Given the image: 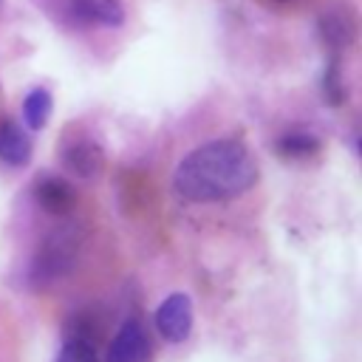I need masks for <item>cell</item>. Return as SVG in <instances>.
<instances>
[{"instance_id": "1", "label": "cell", "mask_w": 362, "mask_h": 362, "mask_svg": "<svg viewBox=\"0 0 362 362\" xmlns=\"http://www.w3.org/2000/svg\"><path fill=\"white\" fill-rule=\"evenodd\" d=\"M255 181L257 161L238 139H212L189 150L173 173V189L192 204L232 201L252 189Z\"/></svg>"}, {"instance_id": "2", "label": "cell", "mask_w": 362, "mask_h": 362, "mask_svg": "<svg viewBox=\"0 0 362 362\" xmlns=\"http://www.w3.org/2000/svg\"><path fill=\"white\" fill-rule=\"evenodd\" d=\"M153 359V339L139 317H127L119 331L113 334L105 362H150Z\"/></svg>"}, {"instance_id": "3", "label": "cell", "mask_w": 362, "mask_h": 362, "mask_svg": "<svg viewBox=\"0 0 362 362\" xmlns=\"http://www.w3.org/2000/svg\"><path fill=\"white\" fill-rule=\"evenodd\" d=\"M153 320H156V331H158L161 339L184 342L192 331V300H189V294H184V291L167 294L158 303Z\"/></svg>"}, {"instance_id": "4", "label": "cell", "mask_w": 362, "mask_h": 362, "mask_svg": "<svg viewBox=\"0 0 362 362\" xmlns=\"http://www.w3.org/2000/svg\"><path fill=\"white\" fill-rule=\"evenodd\" d=\"M62 161H65L68 173L82 178V181L96 178L102 173V167H105V156H102L99 144L90 141V139H79V141L68 144L65 153H62Z\"/></svg>"}, {"instance_id": "5", "label": "cell", "mask_w": 362, "mask_h": 362, "mask_svg": "<svg viewBox=\"0 0 362 362\" xmlns=\"http://www.w3.org/2000/svg\"><path fill=\"white\" fill-rule=\"evenodd\" d=\"M34 201L40 204V209L51 212V215H65L71 212L76 195H74V187L59 178V175H40L34 181Z\"/></svg>"}, {"instance_id": "6", "label": "cell", "mask_w": 362, "mask_h": 362, "mask_svg": "<svg viewBox=\"0 0 362 362\" xmlns=\"http://www.w3.org/2000/svg\"><path fill=\"white\" fill-rule=\"evenodd\" d=\"M71 17L85 25L119 28L124 23V6L119 0H71Z\"/></svg>"}, {"instance_id": "7", "label": "cell", "mask_w": 362, "mask_h": 362, "mask_svg": "<svg viewBox=\"0 0 362 362\" xmlns=\"http://www.w3.org/2000/svg\"><path fill=\"white\" fill-rule=\"evenodd\" d=\"M31 158V139L14 122L0 124V161L8 167H25Z\"/></svg>"}, {"instance_id": "8", "label": "cell", "mask_w": 362, "mask_h": 362, "mask_svg": "<svg viewBox=\"0 0 362 362\" xmlns=\"http://www.w3.org/2000/svg\"><path fill=\"white\" fill-rule=\"evenodd\" d=\"M320 34H322V40L328 45L345 48L354 40V14L348 8H331L320 20Z\"/></svg>"}, {"instance_id": "9", "label": "cell", "mask_w": 362, "mask_h": 362, "mask_svg": "<svg viewBox=\"0 0 362 362\" xmlns=\"http://www.w3.org/2000/svg\"><path fill=\"white\" fill-rule=\"evenodd\" d=\"M320 150V139L308 130H288L277 141V153L283 158H311Z\"/></svg>"}, {"instance_id": "10", "label": "cell", "mask_w": 362, "mask_h": 362, "mask_svg": "<svg viewBox=\"0 0 362 362\" xmlns=\"http://www.w3.org/2000/svg\"><path fill=\"white\" fill-rule=\"evenodd\" d=\"M51 93L45 88H34L25 99H23V122L31 127V130H42L48 116H51Z\"/></svg>"}, {"instance_id": "11", "label": "cell", "mask_w": 362, "mask_h": 362, "mask_svg": "<svg viewBox=\"0 0 362 362\" xmlns=\"http://www.w3.org/2000/svg\"><path fill=\"white\" fill-rule=\"evenodd\" d=\"M57 362H99V356L85 337H68L57 354Z\"/></svg>"}, {"instance_id": "12", "label": "cell", "mask_w": 362, "mask_h": 362, "mask_svg": "<svg viewBox=\"0 0 362 362\" xmlns=\"http://www.w3.org/2000/svg\"><path fill=\"white\" fill-rule=\"evenodd\" d=\"M325 88H328V102H331V105H337V102H342V99H345V93H342V82H337V68H334V65L328 68Z\"/></svg>"}]
</instances>
